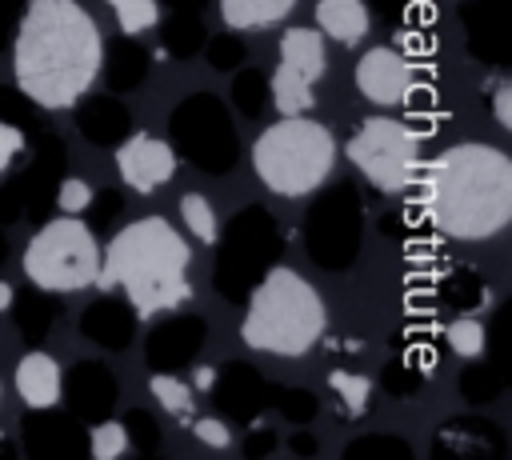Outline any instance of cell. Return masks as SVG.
<instances>
[{
	"label": "cell",
	"mask_w": 512,
	"mask_h": 460,
	"mask_svg": "<svg viewBox=\"0 0 512 460\" xmlns=\"http://www.w3.org/2000/svg\"><path fill=\"white\" fill-rule=\"evenodd\" d=\"M104 40L76 0H32L12 44V76L40 108H72L96 80Z\"/></svg>",
	"instance_id": "obj_1"
},
{
	"label": "cell",
	"mask_w": 512,
	"mask_h": 460,
	"mask_svg": "<svg viewBox=\"0 0 512 460\" xmlns=\"http://www.w3.org/2000/svg\"><path fill=\"white\" fill-rule=\"evenodd\" d=\"M420 204L452 240H492L512 220V160L492 144H452L420 168Z\"/></svg>",
	"instance_id": "obj_2"
},
{
	"label": "cell",
	"mask_w": 512,
	"mask_h": 460,
	"mask_svg": "<svg viewBox=\"0 0 512 460\" xmlns=\"http://www.w3.org/2000/svg\"><path fill=\"white\" fill-rule=\"evenodd\" d=\"M96 284L120 288L140 316L168 312L192 296L188 240L164 216H140L100 252Z\"/></svg>",
	"instance_id": "obj_3"
},
{
	"label": "cell",
	"mask_w": 512,
	"mask_h": 460,
	"mask_svg": "<svg viewBox=\"0 0 512 460\" xmlns=\"http://www.w3.org/2000/svg\"><path fill=\"white\" fill-rule=\"evenodd\" d=\"M328 328L320 292L292 268H268L240 320V340L272 356H304Z\"/></svg>",
	"instance_id": "obj_4"
},
{
	"label": "cell",
	"mask_w": 512,
	"mask_h": 460,
	"mask_svg": "<svg viewBox=\"0 0 512 460\" xmlns=\"http://www.w3.org/2000/svg\"><path fill=\"white\" fill-rule=\"evenodd\" d=\"M336 164V140L320 120L280 116L252 144V172L276 196H308L316 192Z\"/></svg>",
	"instance_id": "obj_5"
},
{
	"label": "cell",
	"mask_w": 512,
	"mask_h": 460,
	"mask_svg": "<svg viewBox=\"0 0 512 460\" xmlns=\"http://www.w3.org/2000/svg\"><path fill=\"white\" fill-rule=\"evenodd\" d=\"M20 268L44 292H80V288L96 284L100 248H96L92 228L80 216L60 212L28 240Z\"/></svg>",
	"instance_id": "obj_6"
},
{
	"label": "cell",
	"mask_w": 512,
	"mask_h": 460,
	"mask_svg": "<svg viewBox=\"0 0 512 460\" xmlns=\"http://www.w3.org/2000/svg\"><path fill=\"white\" fill-rule=\"evenodd\" d=\"M344 152L356 172H364V180L380 192H404L420 172V136L396 116L360 120Z\"/></svg>",
	"instance_id": "obj_7"
},
{
	"label": "cell",
	"mask_w": 512,
	"mask_h": 460,
	"mask_svg": "<svg viewBox=\"0 0 512 460\" xmlns=\"http://www.w3.org/2000/svg\"><path fill=\"white\" fill-rule=\"evenodd\" d=\"M116 172L132 192H156L176 176V152L152 132H136L116 148Z\"/></svg>",
	"instance_id": "obj_8"
},
{
	"label": "cell",
	"mask_w": 512,
	"mask_h": 460,
	"mask_svg": "<svg viewBox=\"0 0 512 460\" xmlns=\"http://www.w3.org/2000/svg\"><path fill=\"white\" fill-rule=\"evenodd\" d=\"M416 84V68L396 52V48H368L356 64V88L364 100L388 108L400 104Z\"/></svg>",
	"instance_id": "obj_9"
},
{
	"label": "cell",
	"mask_w": 512,
	"mask_h": 460,
	"mask_svg": "<svg viewBox=\"0 0 512 460\" xmlns=\"http://www.w3.org/2000/svg\"><path fill=\"white\" fill-rule=\"evenodd\" d=\"M16 392L28 408H52L60 400V364L48 352H28L16 364Z\"/></svg>",
	"instance_id": "obj_10"
},
{
	"label": "cell",
	"mask_w": 512,
	"mask_h": 460,
	"mask_svg": "<svg viewBox=\"0 0 512 460\" xmlns=\"http://www.w3.org/2000/svg\"><path fill=\"white\" fill-rule=\"evenodd\" d=\"M280 64H288L292 72H300L308 84H316L328 68V56H324V36L320 28H288L280 36Z\"/></svg>",
	"instance_id": "obj_11"
},
{
	"label": "cell",
	"mask_w": 512,
	"mask_h": 460,
	"mask_svg": "<svg viewBox=\"0 0 512 460\" xmlns=\"http://www.w3.org/2000/svg\"><path fill=\"white\" fill-rule=\"evenodd\" d=\"M316 28H320V36H332V40L352 48L368 32V4L364 0H320L316 4Z\"/></svg>",
	"instance_id": "obj_12"
},
{
	"label": "cell",
	"mask_w": 512,
	"mask_h": 460,
	"mask_svg": "<svg viewBox=\"0 0 512 460\" xmlns=\"http://www.w3.org/2000/svg\"><path fill=\"white\" fill-rule=\"evenodd\" d=\"M292 8L296 0H220V20L236 32H252V28L280 24Z\"/></svg>",
	"instance_id": "obj_13"
},
{
	"label": "cell",
	"mask_w": 512,
	"mask_h": 460,
	"mask_svg": "<svg viewBox=\"0 0 512 460\" xmlns=\"http://www.w3.org/2000/svg\"><path fill=\"white\" fill-rule=\"evenodd\" d=\"M312 88H316V84H308L300 72H292L288 64H276V72H272V104H276L280 116H300V112H308L312 100H316Z\"/></svg>",
	"instance_id": "obj_14"
},
{
	"label": "cell",
	"mask_w": 512,
	"mask_h": 460,
	"mask_svg": "<svg viewBox=\"0 0 512 460\" xmlns=\"http://www.w3.org/2000/svg\"><path fill=\"white\" fill-rule=\"evenodd\" d=\"M180 216H184V228H188L200 244H212V240H216V212H212V204H208L200 192H184V196H180Z\"/></svg>",
	"instance_id": "obj_15"
},
{
	"label": "cell",
	"mask_w": 512,
	"mask_h": 460,
	"mask_svg": "<svg viewBox=\"0 0 512 460\" xmlns=\"http://www.w3.org/2000/svg\"><path fill=\"white\" fill-rule=\"evenodd\" d=\"M444 336H448V348L456 352V356H464V360H472V356H484V324L480 320H472V316H460V320H452L448 328H444Z\"/></svg>",
	"instance_id": "obj_16"
},
{
	"label": "cell",
	"mask_w": 512,
	"mask_h": 460,
	"mask_svg": "<svg viewBox=\"0 0 512 460\" xmlns=\"http://www.w3.org/2000/svg\"><path fill=\"white\" fill-rule=\"evenodd\" d=\"M112 12H116L120 32H128V36L148 32L160 20V4L156 0H112Z\"/></svg>",
	"instance_id": "obj_17"
},
{
	"label": "cell",
	"mask_w": 512,
	"mask_h": 460,
	"mask_svg": "<svg viewBox=\"0 0 512 460\" xmlns=\"http://www.w3.org/2000/svg\"><path fill=\"white\" fill-rule=\"evenodd\" d=\"M148 388H152V396L160 400L164 412H172V416H188V412H192V388H188L184 380L156 372V376L148 380Z\"/></svg>",
	"instance_id": "obj_18"
},
{
	"label": "cell",
	"mask_w": 512,
	"mask_h": 460,
	"mask_svg": "<svg viewBox=\"0 0 512 460\" xmlns=\"http://www.w3.org/2000/svg\"><path fill=\"white\" fill-rule=\"evenodd\" d=\"M328 384H332V392L340 396V404L356 416V412H364V404H368V392H372V384L364 380V376H356V372H344V368H332L328 372Z\"/></svg>",
	"instance_id": "obj_19"
},
{
	"label": "cell",
	"mask_w": 512,
	"mask_h": 460,
	"mask_svg": "<svg viewBox=\"0 0 512 460\" xmlns=\"http://www.w3.org/2000/svg\"><path fill=\"white\" fill-rule=\"evenodd\" d=\"M124 448H128V432H124V424H116V420L96 424L92 436H88V452H92V460H116Z\"/></svg>",
	"instance_id": "obj_20"
},
{
	"label": "cell",
	"mask_w": 512,
	"mask_h": 460,
	"mask_svg": "<svg viewBox=\"0 0 512 460\" xmlns=\"http://www.w3.org/2000/svg\"><path fill=\"white\" fill-rule=\"evenodd\" d=\"M56 204H60V212H68V216H80V212L92 204V188H88L84 180H64L60 192H56Z\"/></svg>",
	"instance_id": "obj_21"
},
{
	"label": "cell",
	"mask_w": 512,
	"mask_h": 460,
	"mask_svg": "<svg viewBox=\"0 0 512 460\" xmlns=\"http://www.w3.org/2000/svg\"><path fill=\"white\" fill-rule=\"evenodd\" d=\"M192 432H196V440L208 444V448H228V440H232V432H228L224 420H216V416H200V420L192 424Z\"/></svg>",
	"instance_id": "obj_22"
},
{
	"label": "cell",
	"mask_w": 512,
	"mask_h": 460,
	"mask_svg": "<svg viewBox=\"0 0 512 460\" xmlns=\"http://www.w3.org/2000/svg\"><path fill=\"white\" fill-rule=\"evenodd\" d=\"M20 152H24V136H20V128H12V124L0 120V172H4Z\"/></svg>",
	"instance_id": "obj_23"
},
{
	"label": "cell",
	"mask_w": 512,
	"mask_h": 460,
	"mask_svg": "<svg viewBox=\"0 0 512 460\" xmlns=\"http://www.w3.org/2000/svg\"><path fill=\"white\" fill-rule=\"evenodd\" d=\"M492 108H496V124H500V128H512V88H508V84L496 88Z\"/></svg>",
	"instance_id": "obj_24"
},
{
	"label": "cell",
	"mask_w": 512,
	"mask_h": 460,
	"mask_svg": "<svg viewBox=\"0 0 512 460\" xmlns=\"http://www.w3.org/2000/svg\"><path fill=\"white\" fill-rule=\"evenodd\" d=\"M8 304H12V288H8V284H4V280H0V312H4V308H8Z\"/></svg>",
	"instance_id": "obj_25"
}]
</instances>
